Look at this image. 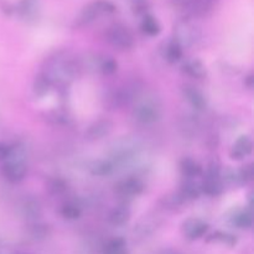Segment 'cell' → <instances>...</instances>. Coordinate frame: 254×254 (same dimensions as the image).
<instances>
[{"instance_id": "cell-26", "label": "cell", "mask_w": 254, "mask_h": 254, "mask_svg": "<svg viewBox=\"0 0 254 254\" xmlns=\"http://www.w3.org/2000/svg\"><path fill=\"white\" fill-rule=\"evenodd\" d=\"M183 47L178 44L176 41L171 40L170 42H168L165 47V59L166 61L170 62V64H176L181 60L183 57Z\"/></svg>"}, {"instance_id": "cell-6", "label": "cell", "mask_w": 254, "mask_h": 254, "mask_svg": "<svg viewBox=\"0 0 254 254\" xmlns=\"http://www.w3.org/2000/svg\"><path fill=\"white\" fill-rule=\"evenodd\" d=\"M173 5L185 12L186 17H202L213 11L217 0H171Z\"/></svg>"}, {"instance_id": "cell-33", "label": "cell", "mask_w": 254, "mask_h": 254, "mask_svg": "<svg viewBox=\"0 0 254 254\" xmlns=\"http://www.w3.org/2000/svg\"><path fill=\"white\" fill-rule=\"evenodd\" d=\"M1 9L6 15H11L12 12H15V5L11 4L10 1H7V0H4L1 4Z\"/></svg>"}, {"instance_id": "cell-5", "label": "cell", "mask_w": 254, "mask_h": 254, "mask_svg": "<svg viewBox=\"0 0 254 254\" xmlns=\"http://www.w3.org/2000/svg\"><path fill=\"white\" fill-rule=\"evenodd\" d=\"M201 31L197 25L193 24L191 19L184 17L174 26V41L181 47H190L200 40Z\"/></svg>"}, {"instance_id": "cell-17", "label": "cell", "mask_w": 254, "mask_h": 254, "mask_svg": "<svg viewBox=\"0 0 254 254\" xmlns=\"http://www.w3.org/2000/svg\"><path fill=\"white\" fill-rule=\"evenodd\" d=\"M201 192L207 196H218L223 191V185L221 178L217 176H206L203 183L200 185Z\"/></svg>"}, {"instance_id": "cell-9", "label": "cell", "mask_w": 254, "mask_h": 254, "mask_svg": "<svg viewBox=\"0 0 254 254\" xmlns=\"http://www.w3.org/2000/svg\"><path fill=\"white\" fill-rule=\"evenodd\" d=\"M41 10V0H19L15 5V11L27 22L36 21Z\"/></svg>"}, {"instance_id": "cell-15", "label": "cell", "mask_w": 254, "mask_h": 254, "mask_svg": "<svg viewBox=\"0 0 254 254\" xmlns=\"http://www.w3.org/2000/svg\"><path fill=\"white\" fill-rule=\"evenodd\" d=\"M230 222L231 225H233L237 228H241V230H248V228L252 227L253 225L252 212H251V210H248V208L236 211V212L231 216Z\"/></svg>"}, {"instance_id": "cell-30", "label": "cell", "mask_w": 254, "mask_h": 254, "mask_svg": "<svg viewBox=\"0 0 254 254\" xmlns=\"http://www.w3.org/2000/svg\"><path fill=\"white\" fill-rule=\"evenodd\" d=\"M237 174L240 184L250 183L253 179V165L252 164H247V165L242 166V168L237 171Z\"/></svg>"}, {"instance_id": "cell-32", "label": "cell", "mask_w": 254, "mask_h": 254, "mask_svg": "<svg viewBox=\"0 0 254 254\" xmlns=\"http://www.w3.org/2000/svg\"><path fill=\"white\" fill-rule=\"evenodd\" d=\"M12 146L7 145L5 143H0V161H5L9 159L10 154H11Z\"/></svg>"}, {"instance_id": "cell-35", "label": "cell", "mask_w": 254, "mask_h": 254, "mask_svg": "<svg viewBox=\"0 0 254 254\" xmlns=\"http://www.w3.org/2000/svg\"><path fill=\"white\" fill-rule=\"evenodd\" d=\"M161 254H181V253L178 252V251L168 250V251H164V252H161Z\"/></svg>"}, {"instance_id": "cell-27", "label": "cell", "mask_w": 254, "mask_h": 254, "mask_svg": "<svg viewBox=\"0 0 254 254\" xmlns=\"http://www.w3.org/2000/svg\"><path fill=\"white\" fill-rule=\"evenodd\" d=\"M29 233L34 240L36 241H42L45 238L49 237L50 235V228L47 225H44V223H39V222H32L30 225L29 228Z\"/></svg>"}, {"instance_id": "cell-14", "label": "cell", "mask_w": 254, "mask_h": 254, "mask_svg": "<svg viewBox=\"0 0 254 254\" xmlns=\"http://www.w3.org/2000/svg\"><path fill=\"white\" fill-rule=\"evenodd\" d=\"M183 71L184 73L188 74L189 77H192V78L196 79L205 78L206 74H207V69H206L205 64L197 59L188 60V61L183 64Z\"/></svg>"}, {"instance_id": "cell-2", "label": "cell", "mask_w": 254, "mask_h": 254, "mask_svg": "<svg viewBox=\"0 0 254 254\" xmlns=\"http://www.w3.org/2000/svg\"><path fill=\"white\" fill-rule=\"evenodd\" d=\"M117 11V5L112 0H93L88 2L76 19L77 26H86L102 15H111Z\"/></svg>"}, {"instance_id": "cell-23", "label": "cell", "mask_w": 254, "mask_h": 254, "mask_svg": "<svg viewBox=\"0 0 254 254\" xmlns=\"http://www.w3.org/2000/svg\"><path fill=\"white\" fill-rule=\"evenodd\" d=\"M140 29L148 36H158L161 31V26L158 20H156V17H154L150 14L144 15L143 20H141Z\"/></svg>"}, {"instance_id": "cell-25", "label": "cell", "mask_w": 254, "mask_h": 254, "mask_svg": "<svg viewBox=\"0 0 254 254\" xmlns=\"http://www.w3.org/2000/svg\"><path fill=\"white\" fill-rule=\"evenodd\" d=\"M103 254H128L127 242L123 238H113L108 241L103 247Z\"/></svg>"}, {"instance_id": "cell-24", "label": "cell", "mask_w": 254, "mask_h": 254, "mask_svg": "<svg viewBox=\"0 0 254 254\" xmlns=\"http://www.w3.org/2000/svg\"><path fill=\"white\" fill-rule=\"evenodd\" d=\"M208 243L210 242H217L222 243V245L228 246V247H233L237 243V237L232 233L223 232V231H216V232L211 233L207 238H206Z\"/></svg>"}, {"instance_id": "cell-20", "label": "cell", "mask_w": 254, "mask_h": 254, "mask_svg": "<svg viewBox=\"0 0 254 254\" xmlns=\"http://www.w3.org/2000/svg\"><path fill=\"white\" fill-rule=\"evenodd\" d=\"M180 170L188 179H195L202 174V168L196 160L191 158H184L180 163Z\"/></svg>"}, {"instance_id": "cell-4", "label": "cell", "mask_w": 254, "mask_h": 254, "mask_svg": "<svg viewBox=\"0 0 254 254\" xmlns=\"http://www.w3.org/2000/svg\"><path fill=\"white\" fill-rule=\"evenodd\" d=\"M106 40L114 49H118L121 51L131 50L135 45L133 32L123 24L111 25L106 31Z\"/></svg>"}, {"instance_id": "cell-8", "label": "cell", "mask_w": 254, "mask_h": 254, "mask_svg": "<svg viewBox=\"0 0 254 254\" xmlns=\"http://www.w3.org/2000/svg\"><path fill=\"white\" fill-rule=\"evenodd\" d=\"M208 228H210V226L205 221L192 217L183 223L181 230H183V235L189 241H197L202 238L203 236H206V233L208 232Z\"/></svg>"}, {"instance_id": "cell-22", "label": "cell", "mask_w": 254, "mask_h": 254, "mask_svg": "<svg viewBox=\"0 0 254 254\" xmlns=\"http://www.w3.org/2000/svg\"><path fill=\"white\" fill-rule=\"evenodd\" d=\"M130 220V211L126 206L113 208L108 215V221L113 226H124Z\"/></svg>"}, {"instance_id": "cell-19", "label": "cell", "mask_w": 254, "mask_h": 254, "mask_svg": "<svg viewBox=\"0 0 254 254\" xmlns=\"http://www.w3.org/2000/svg\"><path fill=\"white\" fill-rule=\"evenodd\" d=\"M21 212L24 217L35 222L41 215V205L35 198H26L21 205Z\"/></svg>"}, {"instance_id": "cell-12", "label": "cell", "mask_w": 254, "mask_h": 254, "mask_svg": "<svg viewBox=\"0 0 254 254\" xmlns=\"http://www.w3.org/2000/svg\"><path fill=\"white\" fill-rule=\"evenodd\" d=\"M116 189L117 192L123 197H135L143 192L144 184L138 178H129L121 181Z\"/></svg>"}, {"instance_id": "cell-16", "label": "cell", "mask_w": 254, "mask_h": 254, "mask_svg": "<svg viewBox=\"0 0 254 254\" xmlns=\"http://www.w3.org/2000/svg\"><path fill=\"white\" fill-rule=\"evenodd\" d=\"M116 165L111 159H102V160L93 161L89 168V171L93 176H98V178H104L108 176L116 170Z\"/></svg>"}, {"instance_id": "cell-18", "label": "cell", "mask_w": 254, "mask_h": 254, "mask_svg": "<svg viewBox=\"0 0 254 254\" xmlns=\"http://www.w3.org/2000/svg\"><path fill=\"white\" fill-rule=\"evenodd\" d=\"M94 67L98 72L106 74V76H111V74L116 73V71L118 69V64H117L116 60L113 57L108 56H96L94 57Z\"/></svg>"}, {"instance_id": "cell-21", "label": "cell", "mask_w": 254, "mask_h": 254, "mask_svg": "<svg viewBox=\"0 0 254 254\" xmlns=\"http://www.w3.org/2000/svg\"><path fill=\"white\" fill-rule=\"evenodd\" d=\"M201 188L198 184H196L192 179H188L185 183L181 185L180 192L179 195L181 196L184 201L186 200H196L201 195Z\"/></svg>"}, {"instance_id": "cell-29", "label": "cell", "mask_w": 254, "mask_h": 254, "mask_svg": "<svg viewBox=\"0 0 254 254\" xmlns=\"http://www.w3.org/2000/svg\"><path fill=\"white\" fill-rule=\"evenodd\" d=\"M81 213L82 211L79 206L72 202L66 203L61 210L62 217H64L66 220H77V218L81 217Z\"/></svg>"}, {"instance_id": "cell-7", "label": "cell", "mask_w": 254, "mask_h": 254, "mask_svg": "<svg viewBox=\"0 0 254 254\" xmlns=\"http://www.w3.org/2000/svg\"><path fill=\"white\" fill-rule=\"evenodd\" d=\"M27 173V166L19 155L10 154L9 159L4 161L1 166V175L6 181L11 184L20 183L25 179Z\"/></svg>"}, {"instance_id": "cell-11", "label": "cell", "mask_w": 254, "mask_h": 254, "mask_svg": "<svg viewBox=\"0 0 254 254\" xmlns=\"http://www.w3.org/2000/svg\"><path fill=\"white\" fill-rule=\"evenodd\" d=\"M112 129H113V123L109 119H98L88 127L86 136L88 140H99L109 135Z\"/></svg>"}, {"instance_id": "cell-28", "label": "cell", "mask_w": 254, "mask_h": 254, "mask_svg": "<svg viewBox=\"0 0 254 254\" xmlns=\"http://www.w3.org/2000/svg\"><path fill=\"white\" fill-rule=\"evenodd\" d=\"M51 86H52V83L50 82V79L47 78V77L45 76L44 73H40L34 81V92H35V94H36V96H39V97L45 96V94H46L47 92L50 91Z\"/></svg>"}, {"instance_id": "cell-34", "label": "cell", "mask_w": 254, "mask_h": 254, "mask_svg": "<svg viewBox=\"0 0 254 254\" xmlns=\"http://www.w3.org/2000/svg\"><path fill=\"white\" fill-rule=\"evenodd\" d=\"M245 84H246V86H247L250 89L252 88V87H253V74H252V73H251L250 76H248L247 78L245 79Z\"/></svg>"}, {"instance_id": "cell-13", "label": "cell", "mask_w": 254, "mask_h": 254, "mask_svg": "<svg viewBox=\"0 0 254 254\" xmlns=\"http://www.w3.org/2000/svg\"><path fill=\"white\" fill-rule=\"evenodd\" d=\"M253 150V141L251 136L241 135L233 144L231 149V158L235 160H242L246 156L251 155Z\"/></svg>"}, {"instance_id": "cell-10", "label": "cell", "mask_w": 254, "mask_h": 254, "mask_svg": "<svg viewBox=\"0 0 254 254\" xmlns=\"http://www.w3.org/2000/svg\"><path fill=\"white\" fill-rule=\"evenodd\" d=\"M183 94L186 101L189 102V104L195 111H206V108H207V98H206L205 94L200 89L191 86V84H185L183 87Z\"/></svg>"}, {"instance_id": "cell-3", "label": "cell", "mask_w": 254, "mask_h": 254, "mask_svg": "<svg viewBox=\"0 0 254 254\" xmlns=\"http://www.w3.org/2000/svg\"><path fill=\"white\" fill-rule=\"evenodd\" d=\"M133 117L138 123L150 126L156 123L161 118V106L158 99L146 98L140 99L133 109Z\"/></svg>"}, {"instance_id": "cell-31", "label": "cell", "mask_w": 254, "mask_h": 254, "mask_svg": "<svg viewBox=\"0 0 254 254\" xmlns=\"http://www.w3.org/2000/svg\"><path fill=\"white\" fill-rule=\"evenodd\" d=\"M50 190H51L52 193L55 195H60V193L64 192L67 190V184L64 183L61 179H57V180H54L50 185Z\"/></svg>"}, {"instance_id": "cell-1", "label": "cell", "mask_w": 254, "mask_h": 254, "mask_svg": "<svg viewBox=\"0 0 254 254\" xmlns=\"http://www.w3.org/2000/svg\"><path fill=\"white\" fill-rule=\"evenodd\" d=\"M77 67L72 60L67 56H59L50 59L47 67L42 73L50 79L52 84H66L71 82L76 76Z\"/></svg>"}]
</instances>
